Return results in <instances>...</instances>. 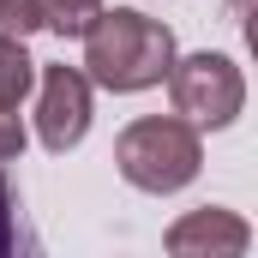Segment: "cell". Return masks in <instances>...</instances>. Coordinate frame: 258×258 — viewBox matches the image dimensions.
<instances>
[{
  "label": "cell",
  "instance_id": "8992f818",
  "mask_svg": "<svg viewBox=\"0 0 258 258\" xmlns=\"http://www.w3.org/2000/svg\"><path fill=\"white\" fill-rule=\"evenodd\" d=\"M36 90V60L24 48V36L0 30V102L6 108H24V96Z\"/></svg>",
  "mask_w": 258,
  "mask_h": 258
},
{
  "label": "cell",
  "instance_id": "277c9868",
  "mask_svg": "<svg viewBox=\"0 0 258 258\" xmlns=\"http://www.w3.org/2000/svg\"><path fill=\"white\" fill-rule=\"evenodd\" d=\"M96 114V84L84 78V66H42L36 60V138L48 156H66L84 144Z\"/></svg>",
  "mask_w": 258,
  "mask_h": 258
},
{
  "label": "cell",
  "instance_id": "8fae6325",
  "mask_svg": "<svg viewBox=\"0 0 258 258\" xmlns=\"http://www.w3.org/2000/svg\"><path fill=\"white\" fill-rule=\"evenodd\" d=\"M228 6H234V12H246V6H252V0H228Z\"/></svg>",
  "mask_w": 258,
  "mask_h": 258
},
{
  "label": "cell",
  "instance_id": "30bf717a",
  "mask_svg": "<svg viewBox=\"0 0 258 258\" xmlns=\"http://www.w3.org/2000/svg\"><path fill=\"white\" fill-rule=\"evenodd\" d=\"M24 144H30V132H24V114L0 102V162H18V156H24Z\"/></svg>",
  "mask_w": 258,
  "mask_h": 258
},
{
  "label": "cell",
  "instance_id": "9c48e42d",
  "mask_svg": "<svg viewBox=\"0 0 258 258\" xmlns=\"http://www.w3.org/2000/svg\"><path fill=\"white\" fill-rule=\"evenodd\" d=\"M0 30L36 36V30H42V0H0Z\"/></svg>",
  "mask_w": 258,
  "mask_h": 258
},
{
  "label": "cell",
  "instance_id": "52a82bcc",
  "mask_svg": "<svg viewBox=\"0 0 258 258\" xmlns=\"http://www.w3.org/2000/svg\"><path fill=\"white\" fill-rule=\"evenodd\" d=\"M102 6H108V0H42V30H54V36H84Z\"/></svg>",
  "mask_w": 258,
  "mask_h": 258
},
{
  "label": "cell",
  "instance_id": "7a4b0ae2",
  "mask_svg": "<svg viewBox=\"0 0 258 258\" xmlns=\"http://www.w3.org/2000/svg\"><path fill=\"white\" fill-rule=\"evenodd\" d=\"M114 168L132 192L168 198L186 192L204 168V132L186 126L180 114H144V120H126L120 138H114Z\"/></svg>",
  "mask_w": 258,
  "mask_h": 258
},
{
  "label": "cell",
  "instance_id": "3957f363",
  "mask_svg": "<svg viewBox=\"0 0 258 258\" xmlns=\"http://www.w3.org/2000/svg\"><path fill=\"white\" fill-rule=\"evenodd\" d=\"M168 102H174V114L198 132H222L240 120V108H246V72L228 60V54H216V48H198V54H174L168 66Z\"/></svg>",
  "mask_w": 258,
  "mask_h": 258
},
{
  "label": "cell",
  "instance_id": "5b68a950",
  "mask_svg": "<svg viewBox=\"0 0 258 258\" xmlns=\"http://www.w3.org/2000/svg\"><path fill=\"white\" fill-rule=\"evenodd\" d=\"M162 246L174 258H240L252 246V222L228 204H204V210H186L168 222Z\"/></svg>",
  "mask_w": 258,
  "mask_h": 258
},
{
  "label": "cell",
  "instance_id": "6da1fadb",
  "mask_svg": "<svg viewBox=\"0 0 258 258\" xmlns=\"http://www.w3.org/2000/svg\"><path fill=\"white\" fill-rule=\"evenodd\" d=\"M84 42V78L108 96H138V90H156L174 66V30L138 6H102L90 18V30L78 36Z\"/></svg>",
  "mask_w": 258,
  "mask_h": 258
},
{
  "label": "cell",
  "instance_id": "ba28073f",
  "mask_svg": "<svg viewBox=\"0 0 258 258\" xmlns=\"http://www.w3.org/2000/svg\"><path fill=\"white\" fill-rule=\"evenodd\" d=\"M24 246V222H18V186L6 180V162H0V258Z\"/></svg>",
  "mask_w": 258,
  "mask_h": 258
}]
</instances>
